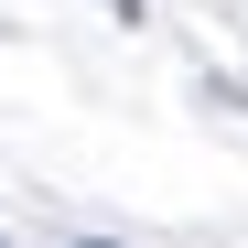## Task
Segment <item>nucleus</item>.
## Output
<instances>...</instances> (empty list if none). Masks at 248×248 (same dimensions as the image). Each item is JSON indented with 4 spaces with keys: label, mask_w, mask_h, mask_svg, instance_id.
Here are the masks:
<instances>
[]
</instances>
